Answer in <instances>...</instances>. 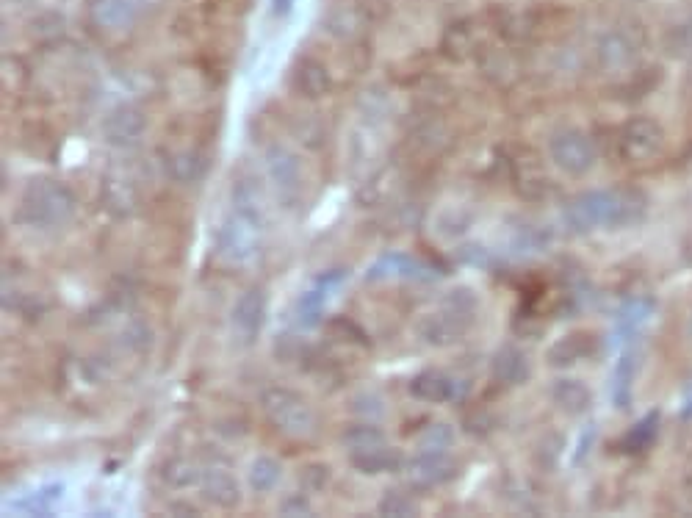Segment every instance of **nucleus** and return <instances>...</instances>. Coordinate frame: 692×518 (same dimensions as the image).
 <instances>
[{
  "label": "nucleus",
  "mask_w": 692,
  "mask_h": 518,
  "mask_svg": "<svg viewBox=\"0 0 692 518\" xmlns=\"http://www.w3.org/2000/svg\"><path fill=\"white\" fill-rule=\"evenodd\" d=\"M645 217V197L634 189H596L576 194L565 205V222L576 233L629 228Z\"/></svg>",
  "instance_id": "1"
},
{
  "label": "nucleus",
  "mask_w": 692,
  "mask_h": 518,
  "mask_svg": "<svg viewBox=\"0 0 692 518\" xmlns=\"http://www.w3.org/2000/svg\"><path fill=\"white\" fill-rule=\"evenodd\" d=\"M75 214V194L67 183L34 178L20 194L17 222L28 228H59Z\"/></svg>",
  "instance_id": "2"
},
{
  "label": "nucleus",
  "mask_w": 692,
  "mask_h": 518,
  "mask_svg": "<svg viewBox=\"0 0 692 518\" xmlns=\"http://www.w3.org/2000/svg\"><path fill=\"white\" fill-rule=\"evenodd\" d=\"M261 408L263 416L275 424L277 433L288 435V438H305L316 430V413H313L311 402L294 388H263Z\"/></svg>",
  "instance_id": "3"
},
{
  "label": "nucleus",
  "mask_w": 692,
  "mask_h": 518,
  "mask_svg": "<svg viewBox=\"0 0 692 518\" xmlns=\"http://www.w3.org/2000/svg\"><path fill=\"white\" fill-rule=\"evenodd\" d=\"M263 219L244 214V211H230L222 228L216 233V250L230 264H247L258 255L261 247Z\"/></svg>",
  "instance_id": "4"
},
{
  "label": "nucleus",
  "mask_w": 692,
  "mask_h": 518,
  "mask_svg": "<svg viewBox=\"0 0 692 518\" xmlns=\"http://www.w3.org/2000/svg\"><path fill=\"white\" fill-rule=\"evenodd\" d=\"M665 147V131L654 117H632L618 131V153L626 164H651Z\"/></svg>",
  "instance_id": "5"
},
{
  "label": "nucleus",
  "mask_w": 692,
  "mask_h": 518,
  "mask_svg": "<svg viewBox=\"0 0 692 518\" xmlns=\"http://www.w3.org/2000/svg\"><path fill=\"white\" fill-rule=\"evenodd\" d=\"M549 156L554 167L571 175V178H582L590 169L596 167V145L587 133L576 131V128H562L549 139Z\"/></svg>",
  "instance_id": "6"
},
{
  "label": "nucleus",
  "mask_w": 692,
  "mask_h": 518,
  "mask_svg": "<svg viewBox=\"0 0 692 518\" xmlns=\"http://www.w3.org/2000/svg\"><path fill=\"white\" fill-rule=\"evenodd\" d=\"M474 314L457 311L452 305L443 302L441 311H432L418 319L416 336L427 344V347H452L460 338L466 336L468 327L474 325Z\"/></svg>",
  "instance_id": "7"
},
{
  "label": "nucleus",
  "mask_w": 692,
  "mask_h": 518,
  "mask_svg": "<svg viewBox=\"0 0 692 518\" xmlns=\"http://www.w3.org/2000/svg\"><path fill=\"white\" fill-rule=\"evenodd\" d=\"M266 172L275 183L277 197L286 205H294L302 197V161L286 145H272L266 150Z\"/></svg>",
  "instance_id": "8"
},
{
  "label": "nucleus",
  "mask_w": 692,
  "mask_h": 518,
  "mask_svg": "<svg viewBox=\"0 0 692 518\" xmlns=\"http://www.w3.org/2000/svg\"><path fill=\"white\" fill-rule=\"evenodd\" d=\"M346 280L344 269H335V272H327L322 278L313 283L311 289L305 291L302 297L294 305V316H297V325L302 330H313V327L322 325L324 308H327V300L333 297V291Z\"/></svg>",
  "instance_id": "9"
},
{
  "label": "nucleus",
  "mask_w": 692,
  "mask_h": 518,
  "mask_svg": "<svg viewBox=\"0 0 692 518\" xmlns=\"http://www.w3.org/2000/svg\"><path fill=\"white\" fill-rule=\"evenodd\" d=\"M640 48H643V42L632 28L618 25V28H609L607 34H601L596 45V59L604 70H626L637 61Z\"/></svg>",
  "instance_id": "10"
},
{
  "label": "nucleus",
  "mask_w": 692,
  "mask_h": 518,
  "mask_svg": "<svg viewBox=\"0 0 692 518\" xmlns=\"http://www.w3.org/2000/svg\"><path fill=\"white\" fill-rule=\"evenodd\" d=\"M233 333L244 344H252L261 336L263 322H266V294L261 289H247L233 305Z\"/></svg>",
  "instance_id": "11"
},
{
  "label": "nucleus",
  "mask_w": 692,
  "mask_h": 518,
  "mask_svg": "<svg viewBox=\"0 0 692 518\" xmlns=\"http://www.w3.org/2000/svg\"><path fill=\"white\" fill-rule=\"evenodd\" d=\"M454 460L446 452H418L407 463V482L413 491H427L454 477Z\"/></svg>",
  "instance_id": "12"
},
{
  "label": "nucleus",
  "mask_w": 692,
  "mask_h": 518,
  "mask_svg": "<svg viewBox=\"0 0 692 518\" xmlns=\"http://www.w3.org/2000/svg\"><path fill=\"white\" fill-rule=\"evenodd\" d=\"M144 131H147V117L139 106H117V109L108 114L106 125H103V133H106V142L111 147H133L142 142Z\"/></svg>",
  "instance_id": "13"
},
{
  "label": "nucleus",
  "mask_w": 692,
  "mask_h": 518,
  "mask_svg": "<svg viewBox=\"0 0 692 518\" xmlns=\"http://www.w3.org/2000/svg\"><path fill=\"white\" fill-rule=\"evenodd\" d=\"M402 278V280H435L438 269L421 258H413L407 253H388L382 255L377 264L369 269V280Z\"/></svg>",
  "instance_id": "14"
},
{
  "label": "nucleus",
  "mask_w": 692,
  "mask_h": 518,
  "mask_svg": "<svg viewBox=\"0 0 692 518\" xmlns=\"http://www.w3.org/2000/svg\"><path fill=\"white\" fill-rule=\"evenodd\" d=\"M86 17L97 31L120 34L133 25L136 9L131 0H86Z\"/></svg>",
  "instance_id": "15"
},
{
  "label": "nucleus",
  "mask_w": 692,
  "mask_h": 518,
  "mask_svg": "<svg viewBox=\"0 0 692 518\" xmlns=\"http://www.w3.org/2000/svg\"><path fill=\"white\" fill-rule=\"evenodd\" d=\"M596 352V333L579 330V333H568V336H562L557 344H551L549 352H546V361H549V366H557V369H568L573 363H582L587 361V358H593Z\"/></svg>",
  "instance_id": "16"
},
{
  "label": "nucleus",
  "mask_w": 692,
  "mask_h": 518,
  "mask_svg": "<svg viewBox=\"0 0 692 518\" xmlns=\"http://www.w3.org/2000/svg\"><path fill=\"white\" fill-rule=\"evenodd\" d=\"M200 488H203L205 499L219 510H233L241 505V485L227 469L214 466V469L203 471Z\"/></svg>",
  "instance_id": "17"
},
{
  "label": "nucleus",
  "mask_w": 692,
  "mask_h": 518,
  "mask_svg": "<svg viewBox=\"0 0 692 518\" xmlns=\"http://www.w3.org/2000/svg\"><path fill=\"white\" fill-rule=\"evenodd\" d=\"M410 394L421 399V402H430V405L452 402L457 397V380L441 372V369H424V372H418L413 377Z\"/></svg>",
  "instance_id": "18"
},
{
  "label": "nucleus",
  "mask_w": 692,
  "mask_h": 518,
  "mask_svg": "<svg viewBox=\"0 0 692 518\" xmlns=\"http://www.w3.org/2000/svg\"><path fill=\"white\" fill-rule=\"evenodd\" d=\"M551 399H554V405H557L562 413H568V416H582V413H587L590 405H593L590 388H587L582 380H576V377H560V380H554V383H551Z\"/></svg>",
  "instance_id": "19"
},
{
  "label": "nucleus",
  "mask_w": 692,
  "mask_h": 518,
  "mask_svg": "<svg viewBox=\"0 0 692 518\" xmlns=\"http://www.w3.org/2000/svg\"><path fill=\"white\" fill-rule=\"evenodd\" d=\"M291 81H294V89H297L299 95L311 97V100H319V97H324L327 92H330V86H333V81H330V73H327V67H324L322 61L308 59V56L297 61V67H294Z\"/></svg>",
  "instance_id": "20"
},
{
  "label": "nucleus",
  "mask_w": 692,
  "mask_h": 518,
  "mask_svg": "<svg viewBox=\"0 0 692 518\" xmlns=\"http://www.w3.org/2000/svg\"><path fill=\"white\" fill-rule=\"evenodd\" d=\"M637 352L626 350L615 363L612 369V386H609V394H612V405L618 410H629L634 397V380H637Z\"/></svg>",
  "instance_id": "21"
},
{
  "label": "nucleus",
  "mask_w": 692,
  "mask_h": 518,
  "mask_svg": "<svg viewBox=\"0 0 692 518\" xmlns=\"http://www.w3.org/2000/svg\"><path fill=\"white\" fill-rule=\"evenodd\" d=\"M366 25H369V17L360 6H338L324 17V31L333 34L335 39H344V42L358 39L366 31Z\"/></svg>",
  "instance_id": "22"
},
{
  "label": "nucleus",
  "mask_w": 692,
  "mask_h": 518,
  "mask_svg": "<svg viewBox=\"0 0 692 518\" xmlns=\"http://www.w3.org/2000/svg\"><path fill=\"white\" fill-rule=\"evenodd\" d=\"M490 369H493L496 383H502V386H521L529 380V361L518 347H502L493 355Z\"/></svg>",
  "instance_id": "23"
},
{
  "label": "nucleus",
  "mask_w": 692,
  "mask_h": 518,
  "mask_svg": "<svg viewBox=\"0 0 692 518\" xmlns=\"http://www.w3.org/2000/svg\"><path fill=\"white\" fill-rule=\"evenodd\" d=\"M477 50V31L471 28L468 20H454L452 25L443 28L441 53L452 61H466Z\"/></svg>",
  "instance_id": "24"
},
{
  "label": "nucleus",
  "mask_w": 692,
  "mask_h": 518,
  "mask_svg": "<svg viewBox=\"0 0 692 518\" xmlns=\"http://www.w3.org/2000/svg\"><path fill=\"white\" fill-rule=\"evenodd\" d=\"M103 200H106V208L114 217H131L136 205H139V192L128 178L108 175L106 183H103Z\"/></svg>",
  "instance_id": "25"
},
{
  "label": "nucleus",
  "mask_w": 692,
  "mask_h": 518,
  "mask_svg": "<svg viewBox=\"0 0 692 518\" xmlns=\"http://www.w3.org/2000/svg\"><path fill=\"white\" fill-rule=\"evenodd\" d=\"M205 172H208V158H205V153H200V150H194V147L178 150V153H172V156L167 158V175L172 181H203Z\"/></svg>",
  "instance_id": "26"
},
{
  "label": "nucleus",
  "mask_w": 692,
  "mask_h": 518,
  "mask_svg": "<svg viewBox=\"0 0 692 518\" xmlns=\"http://www.w3.org/2000/svg\"><path fill=\"white\" fill-rule=\"evenodd\" d=\"M61 499H64V485L61 482H48V485L31 491V494H25L23 499L12 502V510L28 513V516H48V513L56 510Z\"/></svg>",
  "instance_id": "27"
},
{
  "label": "nucleus",
  "mask_w": 692,
  "mask_h": 518,
  "mask_svg": "<svg viewBox=\"0 0 692 518\" xmlns=\"http://www.w3.org/2000/svg\"><path fill=\"white\" fill-rule=\"evenodd\" d=\"M349 463L360 471V474H385V471H396L402 466V458L396 455L388 444L374 446V449H363V452H349Z\"/></svg>",
  "instance_id": "28"
},
{
  "label": "nucleus",
  "mask_w": 692,
  "mask_h": 518,
  "mask_svg": "<svg viewBox=\"0 0 692 518\" xmlns=\"http://www.w3.org/2000/svg\"><path fill=\"white\" fill-rule=\"evenodd\" d=\"M651 311H654L651 300L626 302L621 308V314H618V319H615V336H618V341H632V338L640 333V327L648 322Z\"/></svg>",
  "instance_id": "29"
},
{
  "label": "nucleus",
  "mask_w": 692,
  "mask_h": 518,
  "mask_svg": "<svg viewBox=\"0 0 692 518\" xmlns=\"http://www.w3.org/2000/svg\"><path fill=\"white\" fill-rule=\"evenodd\" d=\"M250 488L255 494H269L275 491L277 482L283 480V463L272 455H258L250 463Z\"/></svg>",
  "instance_id": "30"
},
{
  "label": "nucleus",
  "mask_w": 692,
  "mask_h": 518,
  "mask_svg": "<svg viewBox=\"0 0 692 518\" xmlns=\"http://www.w3.org/2000/svg\"><path fill=\"white\" fill-rule=\"evenodd\" d=\"M659 435V413L657 410H651L648 416H643L640 422L634 424L629 433L623 435V452H629V455H637V452H645L648 446L657 441Z\"/></svg>",
  "instance_id": "31"
},
{
  "label": "nucleus",
  "mask_w": 692,
  "mask_h": 518,
  "mask_svg": "<svg viewBox=\"0 0 692 518\" xmlns=\"http://www.w3.org/2000/svg\"><path fill=\"white\" fill-rule=\"evenodd\" d=\"M158 474H161V480L167 482L169 488H191V485H197V482L203 480L200 466L189 458H169Z\"/></svg>",
  "instance_id": "32"
},
{
  "label": "nucleus",
  "mask_w": 692,
  "mask_h": 518,
  "mask_svg": "<svg viewBox=\"0 0 692 518\" xmlns=\"http://www.w3.org/2000/svg\"><path fill=\"white\" fill-rule=\"evenodd\" d=\"M662 48L673 59L692 56V14H687L684 20L670 25L668 31H665V37H662Z\"/></svg>",
  "instance_id": "33"
},
{
  "label": "nucleus",
  "mask_w": 692,
  "mask_h": 518,
  "mask_svg": "<svg viewBox=\"0 0 692 518\" xmlns=\"http://www.w3.org/2000/svg\"><path fill=\"white\" fill-rule=\"evenodd\" d=\"M341 441L349 452H363V449H374V446L388 444V438L382 433L377 424H355V427H346Z\"/></svg>",
  "instance_id": "34"
},
{
  "label": "nucleus",
  "mask_w": 692,
  "mask_h": 518,
  "mask_svg": "<svg viewBox=\"0 0 692 518\" xmlns=\"http://www.w3.org/2000/svg\"><path fill=\"white\" fill-rule=\"evenodd\" d=\"M454 444V430L446 422H438L427 427L418 438V452H446Z\"/></svg>",
  "instance_id": "35"
},
{
  "label": "nucleus",
  "mask_w": 692,
  "mask_h": 518,
  "mask_svg": "<svg viewBox=\"0 0 692 518\" xmlns=\"http://www.w3.org/2000/svg\"><path fill=\"white\" fill-rule=\"evenodd\" d=\"M418 505L413 502V496L402 494V491H385V496L377 505L380 516H416Z\"/></svg>",
  "instance_id": "36"
},
{
  "label": "nucleus",
  "mask_w": 692,
  "mask_h": 518,
  "mask_svg": "<svg viewBox=\"0 0 692 518\" xmlns=\"http://www.w3.org/2000/svg\"><path fill=\"white\" fill-rule=\"evenodd\" d=\"M659 84V70H648V73H640L634 75L629 84L623 86V92H626V100H640V97H645L654 86Z\"/></svg>",
  "instance_id": "37"
},
{
  "label": "nucleus",
  "mask_w": 692,
  "mask_h": 518,
  "mask_svg": "<svg viewBox=\"0 0 692 518\" xmlns=\"http://www.w3.org/2000/svg\"><path fill=\"white\" fill-rule=\"evenodd\" d=\"M302 485L308 488V491H322L324 485H327V480H330V469L324 466V463H311V466H305L302 469Z\"/></svg>",
  "instance_id": "38"
},
{
  "label": "nucleus",
  "mask_w": 692,
  "mask_h": 518,
  "mask_svg": "<svg viewBox=\"0 0 692 518\" xmlns=\"http://www.w3.org/2000/svg\"><path fill=\"white\" fill-rule=\"evenodd\" d=\"M280 513H283V516H311V499L305 494L286 496V499L280 502Z\"/></svg>",
  "instance_id": "39"
},
{
  "label": "nucleus",
  "mask_w": 692,
  "mask_h": 518,
  "mask_svg": "<svg viewBox=\"0 0 692 518\" xmlns=\"http://www.w3.org/2000/svg\"><path fill=\"white\" fill-rule=\"evenodd\" d=\"M593 441H596V427H593V424H587V430L582 433V438H579V444H576V455H573V463H582V460L587 458V452H590Z\"/></svg>",
  "instance_id": "40"
},
{
  "label": "nucleus",
  "mask_w": 692,
  "mask_h": 518,
  "mask_svg": "<svg viewBox=\"0 0 692 518\" xmlns=\"http://www.w3.org/2000/svg\"><path fill=\"white\" fill-rule=\"evenodd\" d=\"M294 6H297V0H269V12H272V17H277V20L291 17V14H294Z\"/></svg>",
  "instance_id": "41"
},
{
  "label": "nucleus",
  "mask_w": 692,
  "mask_h": 518,
  "mask_svg": "<svg viewBox=\"0 0 692 518\" xmlns=\"http://www.w3.org/2000/svg\"><path fill=\"white\" fill-rule=\"evenodd\" d=\"M681 419H692V377L687 380L684 397H681Z\"/></svg>",
  "instance_id": "42"
},
{
  "label": "nucleus",
  "mask_w": 692,
  "mask_h": 518,
  "mask_svg": "<svg viewBox=\"0 0 692 518\" xmlns=\"http://www.w3.org/2000/svg\"><path fill=\"white\" fill-rule=\"evenodd\" d=\"M169 510H172L175 516H200V510L194 505H189V502H175Z\"/></svg>",
  "instance_id": "43"
},
{
  "label": "nucleus",
  "mask_w": 692,
  "mask_h": 518,
  "mask_svg": "<svg viewBox=\"0 0 692 518\" xmlns=\"http://www.w3.org/2000/svg\"><path fill=\"white\" fill-rule=\"evenodd\" d=\"M687 496H690V499H692V474H690V477H687Z\"/></svg>",
  "instance_id": "44"
},
{
  "label": "nucleus",
  "mask_w": 692,
  "mask_h": 518,
  "mask_svg": "<svg viewBox=\"0 0 692 518\" xmlns=\"http://www.w3.org/2000/svg\"><path fill=\"white\" fill-rule=\"evenodd\" d=\"M687 84L692 86V61H690V70H687Z\"/></svg>",
  "instance_id": "45"
},
{
  "label": "nucleus",
  "mask_w": 692,
  "mask_h": 518,
  "mask_svg": "<svg viewBox=\"0 0 692 518\" xmlns=\"http://www.w3.org/2000/svg\"><path fill=\"white\" fill-rule=\"evenodd\" d=\"M690 330H692V322H690Z\"/></svg>",
  "instance_id": "46"
}]
</instances>
